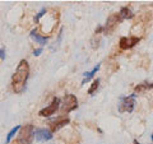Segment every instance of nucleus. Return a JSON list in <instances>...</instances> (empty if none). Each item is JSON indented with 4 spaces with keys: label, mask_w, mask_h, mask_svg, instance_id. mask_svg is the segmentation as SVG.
I'll use <instances>...</instances> for the list:
<instances>
[{
    "label": "nucleus",
    "mask_w": 153,
    "mask_h": 144,
    "mask_svg": "<svg viewBox=\"0 0 153 144\" xmlns=\"http://www.w3.org/2000/svg\"><path fill=\"white\" fill-rule=\"evenodd\" d=\"M30 76V65L26 60H22L18 64V68L12 78V87L16 93H22L26 89V84Z\"/></svg>",
    "instance_id": "f257e3e1"
},
{
    "label": "nucleus",
    "mask_w": 153,
    "mask_h": 144,
    "mask_svg": "<svg viewBox=\"0 0 153 144\" xmlns=\"http://www.w3.org/2000/svg\"><path fill=\"white\" fill-rule=\"evenodd\" d=\"M35 138V126L28 124L26 126H21V133L18 137L19 144H31Z\"/></svg>",
    "instance_id": "f03ea898"
},
{
    "label": "nucleus",
    "mask_w": 153,
    "mask_h": 144,
    "mask_svg": "<svg viewBox=\"0 0 153 144\" xmlns=\"http://www.w3.org/2000/svg\"><path fill=\"white\" fill-rule=\"evenodd\" d=\"M78 107V99L74 94H66L65 97L63 98V103H61V114L65 115V114H69L70 111H73Z\"/></svg>",
    "instance_id": "7ed1b4c3"
},
{
    "label": "nucleus",
    "mask_w": 153,
    "mask_h": 144,
    "mask_svg": "<svg viewBox=\"0 0 153 144\" xmlns=\"http://www.w3.org/2000/svg\"><path fill=\"white\" fill-rule=\"evenodd\" d=\"M59 106H60V99L57 97H55L49 106L45 107V108H42L41 111L38 112V115L42 116V117H47V116H50V115H54L56 112V110L59 108Z\"/></svg>",
    "instance_id": "20e7f679"
},
{
    "label": "nucleus",
    "mask_w": 153,
    "mask_h": 144,
    "mask_svg": "<svg viewBox=\"0 0 153 144\" xmlns=\"http://www.w3.org/2000/svg\"><path fill=\"white\" fill-rule=\"evenodd\" d=\"M119 22H121V18L119 17V14H112L107 18V22H106V26L103 27V32L105 35H110L114 30L115 27L119 24Z\"/></svg>",
    "instance_id": "39448f33"
},
{
    "label": "nucleus",
    "mask_w": 153,
    "mask_h": 144,
    "mask_svg": "<svg viewBox=\"0 0 153 144\" xmlns=\"http://www.w3.org/2000/svg\"><path fill=\"white\" fill-rule=\"evenodd\" d=\"M137 94H131L130 97L121 98V103L119 105V111L120 112H131L134 110V98Z\"/></svg>",
    "instance_id": "423d86ee"
},
{
    "label": "nucleus",
    "mask_w": 153,
    "mask_h": 144,
    "mask_svg": "<svg viewBox=\"0 0 153 144\" xmlns=\"http://www.w3.org/2000/svg\"><path fill=\"white\" fill-rule=\"evenodd\" d=\"M140 41L139 37H121L120 38V49L121 50H128L135 46L138 42Z\"/></svg>",
    "instance_id": "0eeeda50"
},
{
    "label": "nucleus",
    "mask_w": 153,
    "mask_h": 144,
    "mask_svg": "<svg viewBox=\"0 0 153 144\" xmlns=\"http://www.w3.org/2000/svg\"><path fill=\"white\" fill-rule=\"evenodd\" d=\"M35 137L37 140H50V139H52V133L47 129H36Z\"/></svg>",
    "instance_id": "6e6552de"
},
{
    "label": "nucleus",
    "mask_w": 153,
    "mask_h": 144,
    "mask_svg": "<svg viewBox=\"0 0 153 144\" xmlns=\"http://www.w3.org/2000/svg\"><path fill=\"white\" fill-rule=\"evenodd\" d=\"M69 124V119L66 117V119H61L59 120V121H55V122H52V125H51V133L52 131H57L59 129H61L63 126L65 125H68Z\"/></svg>",
    "instance_id": "1a4fd4ad"
},
{
    "label": "nucleus",
    "mask_w": 153,
    "mask_h": 144,
    "mask_svg": "<svg viewBox=\"0 0 153 144\" xmlns=\"http://www.w3.org/2000/svg\"><path fill=\"white\" fill-rule=\"evenodd\" d=\"M119 14V17L121 18V21L123 19H130V18H133V12L130 10L129 8H126V7H124V8H121V10H120V13H117Z\"/></svg>",
    "instance_id": "9d476101"
},
{
    "label": "nucleus",
    "mask_w": 153,
    "mask_h": 144,
    "mask_svg": "<svg viewBox=\"0 0 153 144\" xmlns=\"http://www.w3.org/2000/svg\"><path fill=\"white\" fill-rule=\"evenodd\" d=\"M98 69H100V64H97L92 70L88 71V73H84V79H83V82H82V84H85V83H87V82L94 75V73H97V70H98Z\"/></svg>",
    "instance_id": "9b49d317"
},
{
    "label": "nucleus",
    "mask_w": 153,
    "mask_h": 144,
    "mask_svg": "<svg viewBox=\"0 0 153 144\" xmlns=\"http://www.w3.org/2000/svg\"><path fill=\"white\" fill-rule=\"evenodd\" d=\"M31 37L35 38V40L38 42V44H41V45H45L46 42H47V37L40 36V35L37 33V31H32V32H31Z\"/></svg>",
    "instance_id": "f8f14e48"
},
{
    "label": "nucleus",
    "mask_w": 153,
    "mask_h": 144,
    "mask_svg": "<svg viewBox=\"0 0 153 144\" xmlns=\"http://www.w3.org/2000/svg\"><path fill=\"white\" fill-rule=\"evenodd\" d=\"M18 130H21V126H19V125H17L16 128H13L12 129V130L10 131H9V134H8V137H7V143H9V142H10L12 140V138L14 137V134H16Z\"/></svg>",
    "instance_id": "ddd939ff"
},
{
    "label": "nucleus",
    "mask_w": 153,
    "mask_h": 144,
    "mask_svg": "<svg viewBox=\"0 0 153 144\" xmlns=\"http://www.w3.org/2000/svg\"><path fill=\"white\" fill-rule=\"evenodd\" d=\"M98 84H100V80L97 79V80H94L93 83H92V85H91V88H89V91H88V93L89 94H93L94 92H96V89L98 88Z\"/></svg>",
    "instance_id": "4468645a"
},
{
    "label": "nucleus",
    "mask_w": 153,
    "mask_h": 144,
    "mask_svg": "<svg viewBox=\"0 0 153 144\" xmlns=\"http://www.w3.org/2000/svg\"><path fill=\"white\" fill-rule=\"evenodd\" d=\"M147 88H151L149 87V84H140V85H137V87H135V91H137V92H140V91H143V89H147Z\"/></svg>",
    "instance_id": "2eb2a0df"
},
{
    "label": "nucleus",
    "mask_w": 153,
    "mask_h": 144,
    "mask_svg": "<svg viewBox=\"0 0 153 144\" xmlns=\"http://www.w3.org/2000/svg\"><path fill=\"white\" fill-rule=\"evenodd\" d=\"M45 13H46V10H45V9H42V10H41L40 13H38V16L36 17V21H38V19H40V18H41L42 16H44V14H45Z\"/></svg>",
    "instance_id": "dca6fc26"
},
{
    "label": "nucleus",
    "mask_w": 153,
    "mask_h": 144,
    "mask_svg": "<svg viewBox=\"0 0 153 144\" xmlns=\"http://www.w3.org/2000/svg\"><path fill=\"white\" fill-rule=\"evenodd\" d=\"M41 52H42V49H37V50L33 51V55H35V56H38V55L41 54Z\"/></svg>",
    "instance_id": "f3484780"
},
{
    "label": "nucleus",
    "mask_w": 153,
    "mask_h": 144,
    "mask_svg": "<svg viewBox=\"0 0 153 144\" xmlns=\"http://www.w3.org/2000/svg\"><path fill=\"white\" fill-rule=\"evenodd\" d=\"M4 52H5V51L0 49V57H1V59H5V54H4Z\"/></svg>",
    "instance_id": "a211bd4d"
},
{
    "label": "nucleus",
    "mask_w": 153,
    "mask_h": 144,
    "mask_svg": "<svg viewBox=\"0 0 153 144\" xmlns=\"http://www.w3.org/2000/svg\"><path fill=\"white\" fill-rule=\"evenodd\" d=\"M134 143H135V144H140V143H138L137 140H134Z\"/></svg>",
    "instance_id": "6ab92c4d"
},
{
    "label": "nucleus",
    "mask_w": 153,
    "mask_h": 144,
    "mask_svg": "<svg viewBox=\"0 0 153 144\" xmlns=\"http://www.w3.org/2000/svg\"><path fill=\"white\" fill-rule=\"evenodd\" d=\"M152 140H153V134H152Z\"/></svg>",
    "instance_id": "aec40b11"
}]
</instances>
